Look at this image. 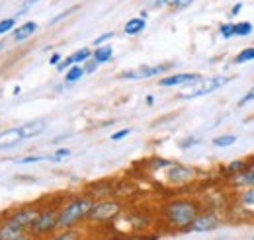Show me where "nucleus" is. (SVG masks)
Instances as JSON below:
<instances>
[{
	"mask_svg": "<svg viewBox=\"0 0 254 240\" xmlns=\"http://www.w3.org/2000/svg\"><path fill=\"white\" fill-rule=\"evenodd\" d=\"M197 205L193 201L188 199H178V201H172L166 205L164 215H166V221L174 227V229H190L191 223L195 221L197 217Z\"/></svg>",
	"mask_w": 254,
	"mask_h": 240,
	"instance_id": "obj_1",
	"label": "nucleus"
},
{
	"mask_svg": "<svg viewBox=\"0 0 254 240\" xmlns=\"http://www.w3.org/2000/svg\"><path fill=\"white\" fill-rule=\"evenodd\" d=\"M92 207H94V201L90 197H78V199L66 203L63 211L59 213V227L68 229V227L76 225L78 221H82L90 215Z\"/></svg>",
	"mask_w": 254,
	"mask_h": 240,
	"instance_id": "obj_2",
	"label": "nucleus"
},
{
	"mask_svg": "<svg viewBox=\"0 0 254 240\" xmlns=\"http://www.w3.org/2000/svg\"><path fill=\"white\" fill-rule=\"evenodd\" d=\"M229 76H213V78H207V80H197L191 88L184 90L180 94V98H197V96H205V94H211V92L219 90L225 84H229Z\"/></svg>",
	"mask_w": 254,
	"mask_h": 240,
	"instance_id": "obj_3",
	"label": "nucleus"
},
{
	"mask_svg": "<svg viewBox=\"0 0 254 240\" xmlns=\"http://www.w3.org/2000/svg\"><path fill=\"white\" fill-rule=\"evenodd\" d=\"M122 213V205L118 201H100V203H94V207L90 211L88 219L90 221H96V223H106V221H112L116 219L118 215Z\"/></svg>",
	"mask_w": 254,
	"mask_h": 240,
	"instance_id": "obj_4",
	"label": "nucleus"
},
{
	"mask_svg": "<svg viewBox=\"0 0 254 240\" xmlns=\"http://www.w3.org/2000/svg\"><path fill=\"white\" fill-rule=\"evenodd\" d=\"M172 64H157V66H151V64H141L137 68H131L120 74V78L124 80H141V78H151V76H159L162 72H166Z\"/></svg>",
	"mask_w": 254,
	"mask_h": 240,
	"instance_id": "obj_5",
	"label": "nucleus"
},
{
	"mask_svg": "<svg viewBox=\"0 0 254 240\" xmlns=\"http://www.w3.org/2000/svg\"><path fill=\"white\" fill-rule=\"evenodd\" d=\"M37 215H39V209H37V207H26V209L16 211V213H14L6 223H8V225H12L14 229H18V231L26 233L28 229H32L33 227V223H35Z\"/></svg>",
	"mask_w": 254,
	"mask_h": 240,
	"instance_id": "obj_6",
	"label": "nucleus"
},
{
	"mask_svg": "<svg viewBox=\"0 0 254 240\" xmlns=\"http://www.w3.org/2000/svg\"><path fill=\"white\" fill-rule=\"evenodd\" d=\"M59 213L57 209H47V211H39L35 223H33V233L37 235H43V233H51L53 229L59 227Z\"/></svg>",
	"mask_w": 254,
	"mask_h": 240,
	"instance_id": "obj_7",
	"label": "nucleus"
},
{
	"mask_svg": "<svg viewBox=\"0 0 254 240\" xmlns=\"http://www.w3.org/2000/svg\"><path fill=\"white\" fill-rule=\"evenodd\" d=\"M166 178L172 183H186L193 178V170L182 164H170V170L166 172Z\"/></svg>",
	"mask_w": 254,
	"mask_h": 240,
	"instance_id": "obj_8",
	"label": "nucleus"
},
{
	"mask_svg": "<svg viewBox=\"0 0 254 240\" xmlns=\"http://www.w3.org/2000/svg\"><path fill=\"white\" fill-rule=\"evenodd\" d=\"M217 227H219V219L215 215H197L190 229L195 233H205V231H213Z\"/></svg>",
	"mask_w": 254,
	"mask_h": 240,
	"instance_id": "obj_9",
	"label": "nucleus"
},
{
	"mask_svg": "<svg viewBox=\"0 0 254 240\" xmlns=\"http://www.w3.org/2000/svg\"><path fill=\"white\" fill-rule=\"evenodd\" d=\"M201 80L199 74H193V72H182V74H174V76H168V78H162L159 80L160 86H180V84H191V82H197Z\"/></svg>",
	"mask_w": 254,
	"mask_h": 240,
	"instance_id": "obj_10",
	"label": "nucleus"
},
{
	"mask_svg": "<svg viewBox=\"0 0 254 240\" xmlns=\"http://www.w3.org/2000/svg\"><path fill=\"white\" fill-rule=\"evenodd\" d=\"M45 127H47V121H45V120H35V121H28V123L20 125L18 129H20L22 139H32V137L41 135V133L45 131Z\"/></svg>",
	"mask_w": 254,
	"mask_h": 240,
	"instance_id": "obj_11",
	"label": "nucleus"
},
{
	"mask_svg": "<svg viewBox=\"0 0 254 240\" xmlns=\"http://www.w3.org/2000/svg\"><path fill=\"white\" fill-rule=\"evenodd\" d=\"M20 141H24L22 135H20V129H18V127L8 129V131H4V133L0 135V149H4V147H14V145H18Z\"/></svg>",
	"mask_w": 254,
	"mask_h": 240,
	"instance_id": "obj_12",
	"label": "nucleus"
},
{
	"mask_svg": "<svg viewBox=\"0 0 254 240\" xmlns=\"http://www.w3.org/2000/svg\"><path fill=\"white\" fill-rule=\"evenodd\" d=\"M35 31H37V24H35V22H26V24H22L20 28L14 30V39H16V41H24V39L32 37Z\"/></svg>",
	"mask_w": 254,
	"mask_h": 240,
	"instance_id": "obj_13",
	"label": "nucleus"
},
{
	"mask_svg": "<svg viewBox=\"0 0 254 240\" xmlns=\"http://www.w3.org/2000/svg\"><path fill=\"white\" fill-rule=\"evenodd\" d=\"M145 26H147L145 18H131V20L126 24L124 31H126L127 35H139L141 31L145 30Z\"/></svg>",
	"mask_w": 254,
	"mask_h": 240,
	"instance_id": "obj_14",
	"label": "nucleus"
},
{
	"mask_svg": "<svg viewBox=\"0 0 254 240\" xmlns=\"http://www.w3.org/2000/svg\"><path fill=\"white\" fill-rule=\"evenodd\" d=\"M112 55H114V49L110 45H100L98 49L92 51V59H96L100 64L102 62H108V60L112 59Z\"/></svg>",
	"mask_w": 254,
	"mask_h": 240,
	"instance_id": "obj_15",
	"label": "nucleus"
},
{
	"mask_svg": "<svg viewBox=\"0 0 254 240\" xmlns=\"http://www.w3.org/2000/svg\"><path fill=\"white\" fill-rule=\"evenodd\" d=\"M237 185H254V170H243L241 174H235Z\"/></svg>",
	"mask_w": 254,
	"mask_h": 240,
	"instance_id": "obj_16",
	"label": "nucleus"
},
{
	"mask_svg": "<svg viewBox=\"0 0 254 240\" xmlns=\"http://www.w3.org/2000/svg\"><path fill=\"white\" fill-rule=\"evenodd\" d=\"M86 72H84V66H78V64H74V66H70L68 68V72H66V82H76V80H80L82 76H84Z\"/></svg>",
	"mask_w": 254,
	"mask_h": 240,
	"instance_id": "obj_17",
	"label": "nucleus"
},
{
	"mask_svg": "<svg viewBox=\"0 0 254 240\" xmlns=\"http://www.w3.org/2000/svg\"><path fill=\"white\" fill-rule=\"evenodd\" d=\"M233 31L235 35H241V37H247L253 33V24L249 22H239V24H233Z\"/></svg>",
	"mask_w": 254,
	"mask_h": 240,
	"instance_id": "obj_18",
	"label": "nucleus"
},
{
	"mask_svg": "<svg viewBox=\"0 0 254 240\" xmlns=\"http://www.w3.org/2000/svg\"><path fill=\"white\" fill-rule=\"evenodd\" d=\"M90 57H92V51H90V49H86V47H84V49H78L76 53H72V55H70V59H72L74 64L84 62V60H88Z\"/></svg>",
	"mask_w": 254,
	"mask_h": 240,
	"instance_id": "obj_19",
	"label": "nucleus"
},
{
	"mask_svg": "<svg viewBox=\"0 0 254 240\" xmlns=\"http://www.w3.org/2000/svg\"><path fill=\"white\" fill-rule=\"evenodd\" d=\"M233 143H237V137L235 135H223V137H215L213 139V145L215 147H231Z\"/></svg>",
	"mask_w": 254,
	"mask_h": 240,
	"instance_id": "obj_20",
	"label": "nucleus"
},
{
	"mask_svg": "<svg viewBox=\"0 0 254 240\" xmlns=\"http://www.w3.org/2000/svg\"><path fill=\"white\" fill-rule=\"evenodd\" d=\"M14 26H16V18H4V20H0V35L10 33V31L14 30Z\"/></svg>",
	"mask_w": 254,
	"mask_h": 240,
	"instance_id": "obj_21",
	"label": "nucleus"
},
{
	"mask_svg": "<svg viewBox=\"0 0 254 240\" xmlns=\"http://www.w3.org/2000/svg\"><path fill=\"white\" fill-rule=\"evenodd\" d=\"M241 201H243V205H251V207H254V185H249V187L243 191Z\"/></svg>",
	"mask_w": 254,
	"mask_h": 240,
	"instance_id": "obj_22",
	"label": "nucleus"
},
{
	"mask_svg": "<svg viewBox=\"0 0 254 240\" xmlns=\"http://www.w3.org/2000/svg\"><path fill=\"white\" fill-rule=\"evenodd\" d=\"M245 60H254V47L243 49V51L235 57V62H245Z\"/></svg>",
	"mask_w": 254,
	"mask_h": 240,
	"instance_id": "obj_23",
	"label": "nucleus"
},
{
	"mask_svg": "<svg viewBox=\"0 0 254 240\" xmlns=\"http://www.w3.org/2000/svg\"><path fill=\"white\" fill-rule=\"evenodd\" d=\"M227 170H229L231 174H241L243 170H247V162H245V160H237V162H231V164L227 166Z\"/></svg>",
	"mask_w": 254,
	"mask_h": 240,
	"instance_id": "obj_24",
	"label": "nucleus"
},
{
	"mask_svg": "<svg viewBox=\"0 0 254 240\" xmlns=\"http://www.w3.org/2000/svg\"><path fill=\"white\" fill-rule=\"evenodd\" d=\"M80 239V235L76 233V231H66L63 235H59V237H55L53 240H78Z\"/></svg>",
	"mask_w": 254,
	"mask_h": 240,
	"instance_id": "obj_25",
	"label": "nucleus"
},
{
	"mask_svg": "<svg viewBox=\"0 0 254 240\" xmlns=\"http://www.w3.org/2000/svg\"><path fill=\"white\" fill-rule=\"evenodd\" d=\"M114 35H116L114 31H108V33H104V35H100V37H96V39H94V45H98V47H100L102 43H106V41H110V39H112Z\"/></svg>",
	"mask_w": 254,
	"mask_h": 240,
	"instance_id": "obj_26",
	"label": "nucleus"
},
{
	"mask_svg": "<svg viewBox=\"0 0 254 240\" xmlns=\"http://www.w3.org/2000/svg\"><path fill=\"white\" fill-rule=\"evenodd\" d=\"M45 156H26V158H20V160H16L18 164H33V162H41Z\"/></svg>",
	"mask_w": 254,
	"mask_h": 240,
	"instance_id": "obj_27",
	"label": "nucleus"
},
{
	"mask_svg": "<svg viewBox=\"0 0 254 240\" xmlns=\"http://www.w3.org/2000/svg\"><path fill=\"white\" fill-rule=\"evenodd\" d=\"M70 154V150L68 149H59L53 156H51V160H55V162H59V160H63L64 156H68Z\"/></svg>",
	"mask_w": 254,
	"mask_h": 240,
	"instance_id": "obj_28",
	"label": "nucleus"
},
{
	"mask_svg": "<svg viewBox=\"0 0 254 240\" xmlns=\"http://www.w3.org/2000/svg\"><path fill=\"white\" fill-rule=\"evenodd\" d=\"M221 35L223 37H233V35H235L233 24H225V26H221Z\"/></svg>",
	"mask_w": 254,
	"mask_h": 240,
	"instance_id": "obj_29",
	"label": "nucleus"
},
{
	"mask_svg": "<svg viewBox=\"0 0 254 240\" xmlns=\"http://www.w3.org/2000/svg\"><path fill=\"white\" fill-rule=\"evenodd\" d=\"M98 64H100V62H98L96 59L88 60V62H86V66H84V72H88V74H90V72H94L96 68H98Z\"/></svg>",
	"mask_w": 254,
	"mask_h": 240,
	"instance_id": "obj_30",
	"label": "nucleus"
},
{
	"mask_svg": "<svg viewBox=\"0 0 254 240\" xmlns=\"http://www.w3.org/2000/svg\"><path fill=\"white\" fill-rule=\"evenodd\" d=\"M72 64H74V62H72V59H70V57H66V59L61 60V62L57 64V68H59V70H66V68H70Z\"/></svg>",
	"mask_w": 254,
	"mask_h": 240,
	"instance_id": "obj_31",
	"label": "nucleus"
},
{
	"mask_svg": "<svg viewBox=\"0 0 254 240\" xmlns=\"http://www.w3.org/2000/svg\"><path fill=\"white\" fill-rule=\"evenodd\" d=\"M131 133V129H124V131H118V133H114L112 135V141H120V139H124Z\"/></svg>",
	"mask_w": 254,
	"mask_h": 240,
	"instance_id": "obj_32",
	"label": "nucleus"
},
{
	"mask_svg": "<svg viewBox=\"0 0 254 240\" xmlns=\"http://www.w3.org/2000/svg\"><path fill=\"white\" fill-rule=\"evenodd\" d=\"M178 0H155V6L157 8H162V6H176Z\"/></svg>",
	"mask_w": 254,
	"mask_h": 240,
	"instance_id": "obj_33",
	"label": "nucleus"
},
{
	"mask_svg": "<svg viewBox=\"0 0 254 240\" xmlns=\"http://www.w3.org/2000/svg\"><path fill=\"white\" fill-rule=\"evenodd\" d=\"M191 2H193V0H178L174 8H180V10H182V8H188V6H190Z\"/></svg>",
	"mask_w": 254,
	"mask_h": 240,
	"instance_id": "obj_34",
	"label": "nucleus"
},
{
	"mask_svg": "<svg viewBox=\"0 0 254 240\" xmlns=\"http://www.w3.org/2000/svg\"><path fill=\"white\" fill-rule=\"evenodd\" d=\"M35 2H39V0H28V2H26V6L22 8V12H20V14H24V12L28 10V8H32V6H33V4H35Z\"/></svg>",
	"mask_w": 254,
	"mask_h": 240,
	"instance_id": "obj_35",
	"label": "nucleus"
},
{
	"mask_svg": "<svg viewBox=\"0 0 254 240\" xmlns=\"http://www.w3.org/2000/svg\"><path fill=\"white\" fill-rule=\"evenodd\" d=\"M49 62H51V64H57V62H61V55H57V53H55V55L49 59Z\"/></svg>",
	"mask_w": 254,
	"mask_h": 240,
	"instance_id": "obj_36",
	"label": "nucleus"
},
{
	"mask_svg": "<svg viewBox=\"0 0 254 240\" xmlns=\"http://www.w3.org/2000/svg\"><path fill=\"white\" fill-rule=\"evenodd\" d=\"M241 8H243V4H237V6L233 8V16H235V14H239V12H241Z\"/></svg>",
	"mask_w": 254,
	"mask_h": 240,
	"instance_id": "obj_37",
	"label": "nucleus"
},
{
	"mask_svg": "<svg viewBox=\"0 0 254 240\" xmlns=\"http://www.w3.org/2000/svg\"><path fill=\"white\" fill-rule=\"evenodd\" d=\"M12 240H32V239L26 237V235H20V237H16V239H12Z\"/></svg>",
	"mask_w": 254,
	"mask_h": 240,
	"instance_id": "obj_38",
	"label": "nucleus"
},
{
	"mask_svg": "<svg viewBox=\"0 0 254 240\" xmlns=\"http://www.w3.org/2000/svg\"><path fill=\"white\" fill-rule=\"evenodd\" d=\"M153 102H155V98H153V96H147V104L153 106Z\"/></svg>",
	"mask_w": 254,
	"mask_h": 240,
	"instance_id": "obj_39",
	"label": "nucleus"
}]
</instances>
